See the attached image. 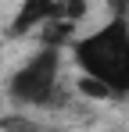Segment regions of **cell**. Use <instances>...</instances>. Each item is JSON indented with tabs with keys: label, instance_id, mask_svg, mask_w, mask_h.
<instances>
[{
	"label": "cell",
	"instance_id": "7a4b0ae2",
	"mask_svg": "<svg viewBox=\"0 0 129 132\" xmlns=\"http://www.w3.org/2000/svg\"><path fill=\"white\" fill-rule=\"evenodd\" d=\"M58 79H61V50L58 46H43L36 57H29L11 79V100H18L25 107H43L58 100Z\"/></svg>",
	"mask_w": 129,
	"mask_h": 132
},
{
	"label": "cell",
	"instance_id": "277c9868",
	"mask_svg": "<svg viewBox=\"0 0 129 132\" xmlns=\"http://www.w3.org/2000/svg\"><path fill=\"white\" fill-rule=\"evenodd\" d=\"M61 22H83L86 18V0H54V14Z\"/></svg>",
	"mask_w": 129,
	"mask_h": 132
},
{
	"label": "cell",
	"instance_id": "5b68a950",
	"mask_svg": "<svg viewBox=\"0 0 129 132\" xmlns=\"http://www.w3.org/2000/svg\"><path fill=\"white\" fill-rule=\"evenodd\" d=\"M0 132H47V129L36 125V121H29L25 114H7V118L0 121Z\"/></svg>",
	"mask_w": 129,
	"mask_h": 132
},
{
	"label": "cell",
	"instance_id": "3957f363",
	"mask_svg": "<svg viewBox=\"0 0 129 132\" xmlns=\"http://www.w3.org/2000/svg\"><path fill=\"white\" fill-rule=\"evenodd\" d=\"M54 14V0H25L11 22V36H25V32H36L47 18Z\"/></svg>",
	"mask_w": 129,
	"mask_h": 132
},
{
	"label": "cell",
	"instance_id": "8992f818",
	"mask_svg": "<svg viewBox=\"0 0 129 132\" xmlns=\"http://www.w3.org/2000/svg\"><path fill=\"white\" fill-rule=\"evenodd\" d=\"M75 86H79V93H83V96H93V100H111L108 86H104V82H97V79H90V75H83Z\"/></svg>",
	"mask_w": 129,
	"mask_h": 132
},
{
	"label": "cell",
	"instance_id": "6da1fadb",
	"mask_svg": "<svg viewBox=\"0 0 129 132\" xmlns=\"http://www.w3.org/2000/svg\"><path fill=\"white\" fill-rule=\"evenodd\" d=\"M83 75L104 82L111 96H129V14H115L93 36L72 43Z\"/></svg>",
	"mask_w": 129,
	"mask_h": 132
}]
</instances>
